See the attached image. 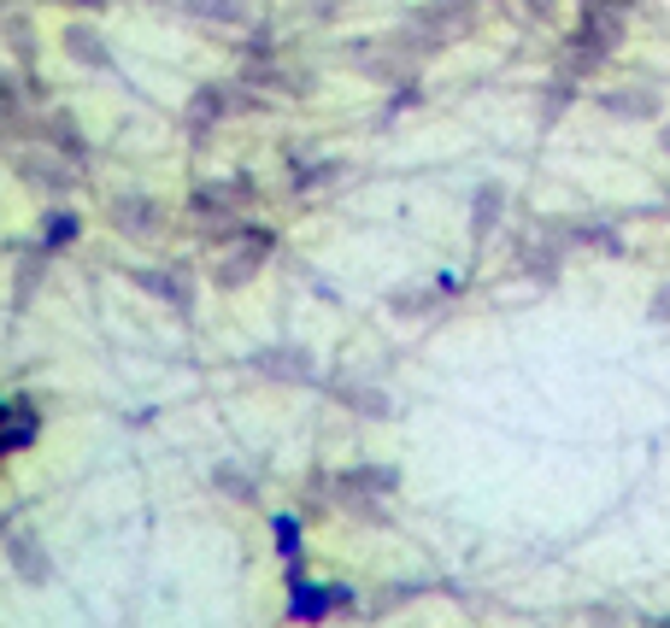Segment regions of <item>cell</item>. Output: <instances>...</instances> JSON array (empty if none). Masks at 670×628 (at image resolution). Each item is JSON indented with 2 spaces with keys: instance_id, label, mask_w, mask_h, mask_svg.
<instances>
[]
</instances>
